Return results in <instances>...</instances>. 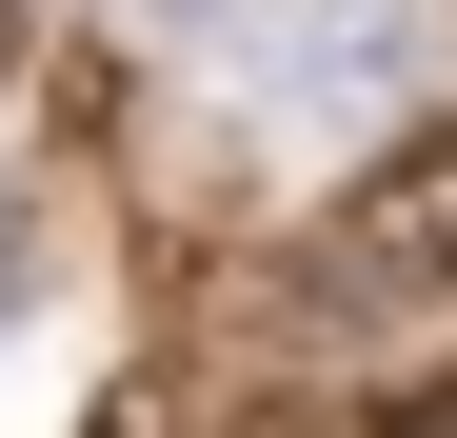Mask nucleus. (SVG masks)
Here are the masks:
<instances>
[{
    "label": "nucleus",
    "instance_id": "obj_3",
    "mask_svg": "<svg viewBox=\"0 0 457 438\" xmlns=\"http://www.w3.org/2000/svg\"><path fill=\"white\" fill-rule=\"evenodd\" d=\"M139 21H239V0H139Z\"/></svg>",
    "mask_w": 457,
    "mask_h": 438
},
{
    "label": "nucleus",
    "instance_id": "obj_1",
    "mask_svg": "<svg viewBox=\"0 0 457 438\" xmlns=\"http://www.w3.org/2000/svg\"><path fill=\"white\" fill-rule=\"evenodd\" d=\"M319 299H338V319H457V120L338 180V219H319Z\"/></svg>",
    "mask_w": 457,
    "mask_h": 438
},
{
    "label": "nucleus",
    "instance_id": "obj_2",
    "mask_svg": "<svg viewBox=\"0 0 457 438\" xmlns=\"http://www.w3.org/2000/svg\"><path fill=\"white\" fill-rule=\"evenodd\" d=\"M398 60H418V0H319L278 80H298V100H378V80H398Z\"/></svg>",
    "mask_w": 457,
    "mask_h": 438
}]
</instances>
